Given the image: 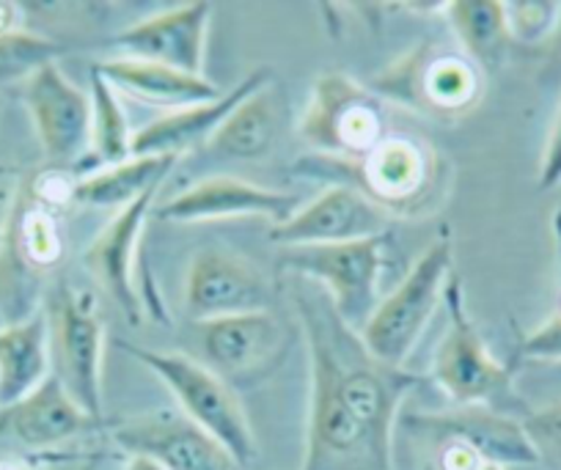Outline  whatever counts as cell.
Returning a JSON list of instances; mask_svg holds the SVG:
<instances>
[{
  "label": "cell",
  "mask_w": 561,
  "mask_h": 470,
  "mask_svg": "<svg viewBox=\"0 0 561 470\" xmlns=\"http://www.w3.org/2000/svg\"><path fill=\"white\" fill-rule=\"evenodd\" d=\"M198 328L202 364L224 377L231 388L256 386L273 375L293 347V336L270 308Z\"/></svg>",
  "instance_id": "12"
},
{
  "label": "cell",
  "mask_w": 561,
  "mask_h": 470,
  "mask_svg": "<svg viewBox=\"0 0 561 470\" xmlns=\"http://www.w3.org/2000/svg\"><path fill=\"white\" fill-rule=\"evenodd\" d=\"M293 306L311 380L300 470H393L399 410L421 377L377 360L311 280L295 278Z\"/></svg>",
  "instance_id": "1"
},
{
  "label": "cell",
  "mask_w": 561,
  "mask_h": 470,
  "mask_svg": "<svg viewBox=\"0 0 561 470\" xmlns=\"http://www.w3.org/2000/svg\"><path fill=\"white\" fill-rule=\"evenodd\" d=\"M91 69H96L118 94L135 96V100L149 102V105L169 107V113L213 102L224 94L218 83L202 78V74H187L180 69L163 67V64L135 61V58L124 56H113L107 61L94 64Z\"/></svg>",
  "instance_id": "22"
},
{
  "label": "cell",
  "mask_w": 561,
  "mask_h": 470,
  "mask_svg": "<svg viewBox=\"0 0 561 470\" xmlns=\"http://www.w3.org/2000/svg\"><path fill=\"white\" fill-rule=\"evenodd\" d=\"M91 138L85 160L78 165V174H91V171L116 165L127 157H133V138L129 129V116L124 113L122 96L118 91L102 78L96 69H91Z\"/></svg>",
  "instance_id": "27"
},
{
  "label": "cell",
  "mask_w": 561,
  "mask_h": 470,
  "mask_svg": "<svg viewBox=\"0 0 561 470\" xmlns=\"http://www.w3.org/2000/svg\"><path fill=\"white\" fill-rule=\"evenodd\" d=\"M537 185L539 191H556V187H561V102L559 107H556L548 140H545L542 160H539Z\"/></svg>",
  "instance_id": "32"
},
{
  "label": "cell",
  "mask_w": 561,
  "mask_h": 470,
  "mask_svg": "<svg viewBox=\"0 0 561 470\" xmlns=\"http://www.w3.org/2000/svg\"><path fill=\"white\" fill-rule=\"evenodd\" d=\"M455 273V234L449 226H440L433 242L421 251L397 289L382 297L360 331V339L377 360L404 369L435 311L444 306L446 284Z\"/></svg>",
  "instance_id": "3"
},
{
  "label": "cell",
  "mask_w": 561,
  "mask_h": 470,
  "mask_svg": "<svg viewBox=\"0 0 561 470\" xmlns=\"http://www.w3.org/2000/svg\"><path fill=\"white\" fill-rule=\"evenodd\" d=\"M479 470H506V468H504V465H493V462H484V465H482V468H479Z\"/></svg>",
  "instance_id": "34"
},
{
  "label": "cell",
  "mask_w": 561,
  "mask_h": 470,
  "mask_svg": "<svg viewBox=\"0 0 561 470\" xmlns=\"http://www.w3.org/2000/svg\"><path fill=\"white\" fill-rule=\"evenodd\" d=\"M523 429H526L539 462L548 465L550 470H561V399L548 408L531 410L523 419Z\"/></svg>",
  "instance_id": "30"
},
{
  "label": "cell",
  "mask_w": 561,
  "mask_h": 470,
  "mask_svg": "<svg viewBox=\"0 0 561 470\" xmlns=\"http://www.w3.org/2000/svg\"><path fill=\"white\" fill-rule=\"evenodd\" d=\"M386 124V102L369 85L350 74L328 72L311 85L298 135L317 157L358 163L388 138Z\"/></svg>",
  "instance_id": "8"
},
{
  "label": "cell",
  "mask_w": 561,
  "mask_h": 470,
  "mask_svg": "<svg viewBox=\"0 0 561 470\" xmlns=\"http://www.w3.org/2000/svg\"><path fill=\"white\" fill-rule=\"evenodd\" d=\"M64 253L61 226L34 185L14 198L7 229L0 231V317L18 325L39 311L42 278Z\"/></svg>",
  "instance_id": "6"
},
{
  "label": "cell",
  "mask_w": 561,
  "mask_h": 470,
  "mask_svg": "<svg viewBox=\"0 0 561 470\" xmlns=\"http://www.w3.org/2000/svg\"><path fill=\"white\" fill-rule=\"evenodd\" d=\"M444 14L462 53L484 74L501 69L512 47L504 3L499 0H455V3H444Z\"/></svg>",
  "instance_id": "26"
},
{
  "label": "cell",
  "mask_w": 561,
  "mask_h": 470,
  "mask_svg": "<svg viewBox=\"0 0 561 470\" xmlns=\"http://www.w3.org/2000/svg\"><path fill=\"white\" fill-rule=\"evenodd\" d=\"M105 419L85 413L56 375L20 402L0 408V446L20 451H53L75 437L105 429Z\"/></svg>",
  "instance_id": "18"
},
{
  "label": "cell",
  "mask_w": 561,
  "mask_h": 470,
  "mask_svg": "<svg viewBox=\"0 0 561 470\" xmlns=\"http://www.w3.org/2000/svg\"><path fill=\"white\" fill-rule=\"evenodd\" d=\"M444 306L449 325L433 355V382L457 408H490L512 391V369L490 353L468 308L466 284L457 273L446 284Z\"/></svg>",
  "instance_id": "10"
},
{
  "label": "cell",
  "mask_w": 561,
  "mask_h": 470,
  "mask_svg": "<svg viewBox=\"0 0 561 470\" xmlns=\"http://www.w3.org/2000/svg\"><path fill=\"white\" fill-rule=\"evenodd\" d=\"M391 234L369 240L339 242V245L280 248V270L295 278L320 286L333 302L339 320L353 331H364L375 308L380 306V280L388 267Z\"/></svg>",
  "instance_id": "7"
},
{
  "label": "cell",
  "mask_w": 561,
  "mask_h": 470,
  "mask_svg": "<svg viewBox=\"0 0 561 470\" xmlns=\"http://www.w3.org/2000/svg\"><path fill=\"white\" fill-rule=\"evenodd\" d=\"M105 429L129 459H147L160 470H245L180 408L107 421Z\"/></svg>",
  "instance_id": "11"
},
{
  "label": "cell",
  "mask_w": 561,
  "mask_h": 470,
  "mask_svg": "<svg viewBox=\"0 0 561 470\" xmlns=\"http://www.w3.org/2000/svg\"><path fill=\"white\" fill-rule=\"evenodd\" d=\"M421 470H433V465H424V468H421Z\"/></svg>",
  "instance_id": "35"
},
{
  "label": "cell",
  "mask_w": 561,
  "mask_h": 470,
  "mask_svg": "<svg viewBox=\"0 0 561 470\" xmlns=\"http://www.w3.org/2000/svg\"><path fill=\"white\" fill-rule=\"evenodd\" d=\"M50 377L53 349L45 308L25 322L0 328V408L25 399Z\"/></svg>",
  "instance_id": "23"
},
{
  "label": "cell",
  "mask_w": 561,
  "mask_h": 470,
  "mask_svg": "<svg viewBox=\"0 0 561 470\" xmlns=\"http://www.w3.org/2000/svg\"><path fill=\"white\" fill-rule=\"evenodd\" d=\"M23 100L47 163L78 169L91 138L89 91L78 89L58 64H50L23 85Z\"/></svg>",
  "instance_id": "14"
},
{
  "label": "cell",
  "mask_w": 561,
  "mask_h": 470,
  "mask_svg": "<svg viewBox=\"0 0 561 470\" xmlns=\"http://www.w3.org/2000/svg\"><path fill=\"white\" fill-rule=\"evenodd\" d=\"M267 302V280L245 256L220 245L193 253L185 273V311L196 325L264 311Z\"/></svg>",
  "instance_id": "15"
},
{
  "label": "cell",
  "mask_w": 561,
  "mask_h": 470,
  "mask_svg": "<svg viewBox=\"0 0 561 470\" xmlns=\"http://www.w3.org/2000/svg\"><path fill=\"white\" fill-rule=\"evenodd\" d=\"M542 53L548 56V61L553 64V67H561V23H559V28H556L553 39L542 47Z\"/></svg>",
  "instance_id": "33"
},
{
  "label": "cell",
  "mask_w": 561,
  "mask_h": 470,
  "mask_svg": "<svg viewBox=\"0 0 561 470\" xmlns=\"http://www.w3.org/2000/svg\"><path fill=\"white\" fill-rule=\"evenodd\" d=\"M267 83H273V69L259 67L253 69V72H248L240 83L231 85L229 91H224L218 100L182 107V111H171L165 113V116L154 118V122L144 124L140 129H135L133 154L182 157L193 144H198V140L207 144V140L213 138L215 129L220 127V122H224L245 96L264 89Z\"/></svg>",
  "instance_id": "21"
},
{
  "label": "cell",
  "mask_w": 561,
  "mask_h": 470,
  "mask_svg": "<svg viewBox=\"0 0 561 470\" xmlns=\"http://www.w3.org/2000/svg\"><path fill=\"white\" fill-rule=\"evenodd\" d=\"M393 218L350 185H331L295 209L293 218L270 226V240L280 248L339 245L391 234Z\"/></svg>",
  "instance_id": "17"
},
{
  "label": "cell",
  "mask_w": 561,
  "mask_h": 470,
  "mask_svg": "<svg viewBox=\"0 0 561 470\" xmlns=\"http://www.w3.org/2000/svg\"><path fill=\"white\" fill-rule=\"evenodd\" d=\"M298 198L280 191H267L237 176H204L176 193L158 209L169 223H213V220L267 218L284 223L298 209Z\"/></svg>",
  "instance_id": "19"
},
{
  "label": "cell",
  "mask_w": 561,
  "mask_h": 470,
  "mask_svg": "<svg viewBox=\"0 0 561 470\" xmlns=\"http://www.w3.org/2000/svg\"><path fill=\"white\" fill-rule=\"evenodd\" d=\"M64 47L34 31H7L0 34V89L25 85L36 72L58 64Z\"/></svg>",
  "instance_id": "28"
},
{
  "label": "cell",
  "mask_w": 561,
  "mask_h": 470,
  "mask_svg": "<svg viewBox=\"0 0 561 470\" xmlns=\"http://www.w3.org/2000/svg\"><path fill=\"white\" fill-rule=\"evenodd\" d=\"M523 360H537V364H561V317H550L548 322L528 333L517 349Z\"/></svg>",
  "instance_id": "31"
},
{
  "label": "cell",
  "mask_w": 561,
  "mask_h": 470,
  "mask_svg": "<svg viewBox=\"0 0 561 470\" xmlns=\"http://www.w3.org/2000/svg\"><path fill=\"white\" fill-rule=\"evenodd\" d=\"M298 169L331 185H350L391 218H413L435 202L444 163L438 149L408 135H388L358 163H342L328 157H306Z\"/></svg>",
  "instance_id": "2"
},
{
  "label": "cell",
  "mask_w": 561,
  "mask_h": 470,
  "mask_svg": "<svg viewBox=\"0 0 561 470\" xmlns=\"http://www.w3.org/2000/svg\"><path fill=\"white\" fill-rule=\"evenodd\" d=\"M158 193L160 187L149 191L147 196H140L129 207L118 209L111 223L83 251V267L105 289V295L116 302L129 325H140L147 313L149 320H158L152 300L147 297V289L140 286L138 278L140 237L147 229Z\"/></svg>",
  "instance_id": "13"
},
{
  "label": "cell",
  "mask_w": 561,
  "mask_h": 470,
  "mask_svg": "<svg viewBox=\"0 0 561 470\" xmlns=\"http://www.w3.org/2000/svg\"><path fill=\"white\" fill-rule=\"evenodd\" d=\"M280 107L284 105H280L275 83L253 91L220 122L213 138L207 140V149L226 160H240V163L267 160L278 144Z\"/></svg>",
  "instance_id": "24"
},
{
  "label": "cell",
  "mask_w": 561,
  "mask_h": 470,
  "mask_svg": "<svg viewBox=\"0 0 561 470\" xmlns=\"http://www.w3.org/2000/svg\"><path fill=\"white\" fill-rule=\"evenodd\" d=\"M50 322L53 375L61 380L69 397L94 419L102 415V364H105V320L100 300L85 286L69 280L56 286L47 308Z\"/></svg>",
  "instance_id": "9"
},
{
  "label": "cell",
  "mask_w": 561,
  "mask_h": 470,
  "mask_svg": "<svg viewBox=\"0 0 561 470\" xmlns=\"http://www.w3.org/2000/svg\"><path fill=\"white\" fill-rule=\"evenodd\" d=\"M504 14L512 45L542 50L561 23V0H512L504 3Z\"/></svg>",
  "instance_id": "29"
},
{
  "label": "cell",
  "mask_w": 561,
  "mask_h": 470,
  "mask_svg": "<svg viewBox=\"0 0 561 470\" xmlns=\"http://www.w3.org/2000/svg\"><path fill=\"white\" fill-rule=\"evenodd\" d=\"M124 353L133 355L138 364L147 366L160 382L176 399L182 413L213 435L242 468H251L259 457L256 435H253L251 419L242 408L234 388L215 375L209 366L185 353H163V349H147L138 344H122Z\"/></svg>",
  "instance_id": "4"
},
{
  "label": "cell",
  "mask_w": 561,
  "mask_h": 470,
  "mask_svg": "<svg viewBox=\"0 0 561 470\" xmlns=\"http://www.w3.org/2000/svg\"><path fill=\"white\" fill-rule=\"evenodd\" d=\"M213 3H182L138 20L113 36L118 56L135 61L163 64L187 74H204L207 69V39L213 25Z\"/></svg>",
  "instance_id": "16"
},
{
  "label": "cell",
  "mask_w": 561,
  "mask_h": 470,
  "mask_svg": "<svg viewBox=\"0 0 561 470\" xmlns=\"http://www.w3.org/2000/svg\"><path fill=\"white\" fill-rule=\"evenodd\" d=\"M382 102H393L419 116L460 118L479 105L484 72L466 53L421 42L399 61L382 69L369 85Z\"/></svg>",
  "instance_id": "5"
},
{
  "label": "cell",
  "mask_w": 561,
  "mask_h": 470,
  "mask_svg": "<svg viewBox=\"0 0 561 470\" xmlns=\"http://www.w3.org/2000/svg\"><path fill=\"white\" fill-rule=\"evenodd\" d=\"M404 426L424 440H460L471 446L484 462L537 465L539 457L528 440L523 421L495 413L490 408H457L449 413H413Z\"/></svg>",
  "instance_id": "20"
},
{
  "label": "cell",
  "mask_w": 561,
  "mask_h": 470,
  "mask_svg": "<svg viewBox=\"0 0 561 470\" xmlns=\"http://www.w3.org/2000/svg\"><path fill=\"white\" fill-rule=\"evenodd\" d=\"M180 157H127L122 163L75 180L72 204L91 209H124L149 191L163 187Z\"/></svg>",
  "instance_id": "25"
}]
</instances>
